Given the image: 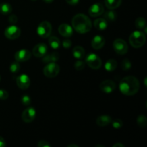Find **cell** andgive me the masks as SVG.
Masks as SVG:
<instances>
[{"label": "cell", "instance_id": "obj_24", "mask_svg": "<svg viewBox=\"0 0 147 147\" xmlns=\"http://www.w3.org/2000/svg\"><path fill=\"white\" fill-rule=\"evenodd\" d=\"M48 42L50 47L53 49H54V50L58 49L60 47V45H61L60 40L57 37H50L49 38Z\"/></svg>", "mask_w": 147, "mask_h": 147}, {"label": "cell", "instance_id": "obj_43", "mask_svg": "<svg viewBox=\"0 0 147 147\" xmlns=\"http://www.w3.org/2000/svg\"><path fill=\"white\" fill-rule=\"evenodd\" d=\"M32 1H36V0H32Z\"/></svg>", "mask_w": 147, "mask_h": 147}, {"label": "cell", "instance_id": "obj_10", "mask_svg": "<svg viewBox=\"0 0 147 147\" xmlns=\"http://www.w3.org/2000/svg\"><path fill=\"white\" fill-rule=\"evenodd\" d=\"M17 85L22 90H26L30 86V79L28 76L25 74H22L19 76L17 78Z\"/></svg>", "mask_w": 147, "mask_h": 147}, {"label": "cell", "instance_id": "obj_23", "mask_svg": "<svg viewBox=\"0 0 147 147\" xmlns=\"http://www.w3.org/2000/svg\"><path fill=\"white\" fill-rule=\"evenodd\" d=\"M117 67V62L113 59H110L105 64V69L109 72H112L116 70Z\"/></svg>", "mask_w": 147, "mask_h": 147}, {"label": "cell", "instance_id": "obj_22", "mask_svg": "<svg viewBox=\"0 0 147 147\" xmlns=\"http://www.w3.org/2000/svg\"><path fill=\"white\" fill-rule=\"evenodd\" d=\"M12 11V7L9 3H1L0 4V13L4 15H8Z\"/></svg>", "mask_w": 147, "mask_h": 147}, {"label": "cell", "instance_id": "obj_30", "mask_svg": "<svg viewBox=\"0 0 147 147\" xmlns=\"http://www.w3.org/2000/svg\"><path fill=\"white\" fill-rule=\"evenodd\" d=\"M121 67L124 70H129L131 67V63L130 60H128V59L123 60L121 63Z\"/></svg>", "mask_w": 147, "mask_h": 147}, {"label": "cell", "instance_id": "obj_8", "mask_svg": "<svg viewBox=\"0 0 147 147\" xmlns=\"http://www.w3.org/2000/svg\"><path fill=\"white\" fill-rule=\"evenodd\" d=\"M21 34V30L18 27L14 25L9 26L4 31V35L9 40H15L18 38Z\"/></svg>", "mask_w": 147, "mask_h": 147}, {"label": "cell", "instance_id": "obj_7", "mask_svg": "<svg viewBox=\"0 0 147 147\" xmlns=\"http://www.w3.org/2000/svg\"><path fill=\"white\" fill-rule=\"evenodd\" d=\"M114 51L119 55H124L128 52V45L125 40L122 39H116L113 43Z\"/></svg>", "mask_w": 147, "mask_h": 147}, {"label": "cell", "instance_id": "obj_2", "mask_svg": "<svg viewBox=\"0 0 147 147\" xmlns=\"http://www.w3.org/2000/svg\"><path fill=\"white\" fill-rule=\"evenodd\" d=\"M72 25L77 32L80 34L87 33L91 30L92 24L88 16L83 14H78L72 20Z\"/></svg>", "mask_w": 147, "mask_h": 147}, {"label": "cell", "instance_id": "obj_34", "mask_svg": "<svg viewBox=\"0 0 147 147\" xmlns=\"http://www.w3.org/2000/svg\"><path fill=\"white\" fill-rule=\"evenodd\" d=\"M37 146L39 147H50L51 145L50 144V143L47 142V141H40L39 142V143L37 144Z\"/></svg>", "mask_w": 147, "mask_h": 147}, {"label": "cell", "instance_id": "obj_32", "mask_svg": "<svg viewBox=\"0 0 147 147\" xmlns=\"http://www.w3.org/2000/svg\"><path fill=\"white\" fill-rule=\"evenodd\" d=\"M21 101L24 106H29L31 103V98L28 95H24L21 98Z\"/></svg>", "mask_w": 147, "mask_h": 147}, {"label": "cell", "instance_id": "obj_33", "mask_svg": "<svg viewBox=\"0 0 147 147\" xmlns=\"http://www.w3.org/2000/svg\"><path fill=\"white\" fill-rule=\"evenodd\" d=\"M9 97L7 91L4 89H0V100H7Z\"/></svg>", "mask_w": 147, "mask_h": 147}, {"label": "cell", "instance_id": "obj_5", "mask_svg": "<svg viewBox=\"0 0 147 147\" xmlns=\"http://www.w3.org/2000/svg\"><path fill=\"white\" fill-rule=\"evenodd\" d=\"M86 63L88 65V67L93 70H98L101 67L102 65L101 59L97 55L93 54V53L89 54L86 57Z\"/></svg>", "mask_w": 147, "mask_h": 147}, {"label": "cell", "instance_id": "obj_41", "mask_svg": "<svg viewBox=\"0 0 147 147\" xmlns=\"http://www.w3.org/2000/svg\"><path fill=\"white\" fill-rule=\"evenodd\" d=\"M79 147L78 145H75V144H70L69 145V146H67V147Z\"/></svg>", "mask_w": 147, "mask_h": 147}, {"label": "cell", "instance_id": "obj_19", "mask_svg": "<svg viewBox=\"0 0 147 147\" xmlns=\"http://www.w3.org/2000/svg\"><path fill=\"white\" fill-rule=\"evenodd\" d=\"M93 24L98 30H103L107 28L108 22L104 18H98L95 20Z\"/></svg>", "mask_w": 147, "mask_h": 147}, {"label": "cell", "instance_id": "obj_12", "mask_svg": "<svg viewBox=\"0 0 147 147\" xmlns=\"http://www.w3.org/2000/svg\"><path fill=\"white\" fill-rule=\"evenodd\" d=\"M104 12V7L100 3H96L89 8L88 14L91 17H98Z\"/></svg>", "mask_w": 147, "mask_h": 147}, {"label": "cell", "instance_id": "obj_11", "mask_svg": "<svg viewBox=\"0 0 147 147\" xmlns=\"http://www.w3.org/2000/svg\"><path fill=\"white\" fill-rule=\"evenodd\" d=\"M116 87V83L111 80H104L100 85V90L106 93H111L114 91Z\"/></svg>", "mask_w": 147, "mask_h": 147}, {"label": "cell", "instance_id": "obj_31", "mask_svg": "<svg viewBox=\"0 0 147 147\" xmlns=\"http://www.w3.org/2000/svg\"><path fill=\"white\" fill-rule=\"evenodd\" d=\"M85 65H86V63L84 61H82V60H78L76 62L74 66L75 68L77 70H82L84 69Z\"/></svg>", "mask_w": 147, "mask_h": 147}, {"label": "cell", "instance_id": "obj_21", "mask_svg": "<svg viewBox=\"0 0 147 147\" xmlns=\"http://www.w3.org/2000/svg\"><path fill=\"white\" fill-rule=\"evenodd\" d=\"M73 55L76 58L82 59L85 56V50L81 46H76L73 50Z\"/></svg>", "mask_w": 147, "mask_h": 147}, {"label": "cell", "instance_id": "obj_18", "mask_svg": "<svg viewBox=\"0 0 147 147\" xmlns=\"http://www.w3.org/2000/svg\"><path fill=\"white\" fill-rule=\"evenodd\" d=\"M43 63H55L59 59V54L57 53H52L50 54L45 55L43 56Z\"/></svg>", "mask_w": 147, "mask_h": 147}, {"label": "cell", "instance_id": "obj_1", "mask_svg": "<svg viewBox=\"0 0 147 147\" xmlns=\"http://www.w3.org/2000/svg\"><path fill=\"white\" fill-rule=\"evenodd\" d=\"M139 82L134 76H127L121 80L119 88L123 95L131 96L136 94L139 90Z\"/></svg>", "mask_w": 147, "mask_h": 147}, {"label": "cell", "instance_id": "obj_38", "mask_svg": "<svg viewBox=\"0 0 147 147\" xmlns=\"http://www.w3.org/2000/svg\"><path fill=\"white\" fill-rule=\"evenodd\" d=\"M6 146V142L4 138L0 136V147H5Z\"/></svg>", "mask_w": 147, "mask_h": 147}, {"label": "cell", "instance_id": "obj_36", "mask_svg": "<svg viewBox=\"0 0 147 147\" xmlns=\"http://www.w3.org/2000/svg\"><path fill=\"white\" fill-rule=\"evenodd\" d=\"M17 20H18L17 17L16 15H14V14H11L9 17V22L10 23H11V24H15L16 22H17Z\"/></svg>", "mask_w": 147, "mask_h": 147}, {"label": "cell", "instance_id": "obj_13", "mask_svg": "<svg viewBox=\"0 0 147 147\" xmlns=\"http://www.w3.org/2000/svg\"><path fill=\"white\" fill-rule=\"evenodd\" d=\"M30 57H31V53L25 49L19 50L14 55V58H15L16 61L19 62V63L27 61L30 60Z\"/></svg>", "mask_w": 147, "mask_h": 147}, {"label": "cell", "instance_id": "obj_9", "mask_svg": "<svg viewBox=\"0 0 147 147\" xmlns=\"http://www.w3.org/2000/svg\"><path fill=\"white\" fill-rule=\"evenodd\" d=\"M36 116V111L33 107H28L23 111L22 119L25 123H31L34 120Z\"/></svg>", "mask_w": 147, "mask_h": 147}, {"label": "cell", "instance_id": "obj_40", "mask_svg": "<svg viewBox=\"0 0 147 147\" xmlns=\"http://www.w3.org/2000/svg\"><path fill=\"white\" fill-rule=\"evenodd\" d=\"M43 1H44L45 3H47V4H50V3L53 2L54 0H43Z\"/></svg>", "mask_w": 147, "mask_h": 147}, {"label": "cell", "instance_id": "obj_3", "mask_svg": "<svg viewBox=\"0 0 147 147\" xmlns=\"http://www.w3.org/2000/svg\"><path fill=\"white\" fill-rule=\"evenodd\" d=\"M146 35L144 33L140 31H135L131 33L129 37V42L132 47L139 48L145 44Z\"/></svg>", "mask_w": 147, "mask_h": 147}, {"label": "cell", "instance_id": "obj_16", "mask_svg": "<svg viewBox=\"0 0 147 147\" xmlns=\"http://www.w3.org/2000/svg\"><path fill=\"white\" fill-rule=\"evenodd\" d=\"M105 38L101 35H96L93 37L91 42V45L95 50H100V48L104 46L105 45Z\"/></svg>", "mask_w": 147, "mask_h": 147}, {"label": "cell", "instance_id": "obj_20", "mask_svg": "<svg viewBox=\"0 0 147 147\" xmlns=\"http://www.w3.org/2000/svg\"><path fill=\"white\" fill-rule=\"evenodd\" d=\"M122 0H105V5L109 9H115L121 4Z\"/></svg>", "mask_w": 147, "mask_h": 147}, {"label": "cell", "instance_id": "obj_42", "mask_svg": "<svg viewBox=\"0 0 147 147\" xmlns=\"http://www.w3.org/2000/svg\"><path fill=\"white\" fill-rule=\"evenodd\" d=\"M97 146H99V147H104L103 146H100V145H96V147H97Z\"/></svg>", "mask_w": 147, "mask_h": 147}, {"label": "cell", "instance_id": "obj_26", "mask_svg": "<svg viewBox=\"0 0 147 147\" xmlns=\"http://www.w3.org/2000/svg\"><path fill=\"white\" fill-rule=\"evenodd\" d=\"M135 25L136 28L139 30H143L145 27H146V20L143 17H139L135 21Z\"/></svg>", "mask_w": 147, "mask_h": 147}, {"label": "cell", "instance_id": "obj_25", "mask_svg": "<svg viewBox=\"0 0 147 147\" xmlns=\"http://www.w3.org/2000/svg\"><path fill=\"white\" fill-rule=\"evenodd\" d=\"M116 13L113 9H111L105 12L104 19L107 22H114L116 20Z\"/></svg>", "mask_w": 147, "mask_h": 147}, {"label": "cell", "instance_id": "obj_27", "mask_svg": "<svg viewBox=\"0 0 147 147\" xmlns=\"http://www.w3.org/2000/svg\"><path fill=\"white\" fill-rule=\"evenodd\" d=\"M137 121V124L139 126H140L142 128L146 127L147 124V119L145 116H144V115L139 116L137 118V121Z\"/></svg>", "mask_w": 147, "mask_h": 147}, {"label": "cell", "instance_id": "obj_29", "mask_svg": "<svg viewBox=\"0 0 147 147\" xmlns=\"http://www.w3.org/2000/svg\"><path fill=\"white\" fill-rule=\"evenodd\" d=\"M111 123H112V126H113V127L116 129H121V128L123 126V121L119 119H114V120L112 121Z\"/></svg>", "mask_w": 147, "mask_h": 147}, {"label": "cell", "instance_id": "obj_14", "mask_svg": "<svg viewBox=\"0 0 147 147\" xmlns=\"http://www.w3.org/2000/svg\"><path fill=\"white\" fill-rule=\"evenodd\" d=\"M47 47L44 43H40L34 46L32 50V53L34 56L37 57H42L47 53Z\"/></svg>", "mask_w": 147, "mask_h": 147}, {"label": "cell", "instance_id": "obj_39", "mask_svg": "<svg viewBox=\"0 0 147 147\" xmlns=\"http://www.w3.org/2000/svg\"><path fill=\"white\" fill-rule=\"evenodd\" d=\"M113 147H125L124 145H123L121 143H116L113 145Z\"/></svg>", "mask_w": 147, "mask_h": 147}, {"label": "cell", "instance_id": "obj_6", "mask_svg": "<svg viewBox=\"0 0 147 147\" xmlns=\"http://www.w3.org/2000/svg\"><path fill=\"white\" fill-rule=\"evenodd\" d=\"M60 72V67L55 63H50L44 67L43 73L47 78H55L58 75Z\"/></svg>", "mask_w": 147, "mask_h": 147}, {"label": "cell", "instance_id": "obj_37", "mask_svg": "<svg viewBox=\"0 0 147 147\" xmlns=\"http://www.w3.org/2000/svg\"><path fill=\"white\" fill-rule=\"evenodd\" d=\"M65 1L70 5H76V4H78L80 0H65Z\"/></svg>", "mask_w": 147, "mask_h": 147}, {"label": "cell", "instance_id": "obj_35", "mask_svg": "<svg viewBox=\"0 0 147 147\" xmlns=\"http://www.w3.org/2000/svg\"><path fill=\"white\" fill-rule=\"evenodd\" d=\"M71 41L69 39H65L63 42V46L65 48H69L71 46Z\"/></svg>", "mask_w": 147, "mask_h": 147}, {"label": "cell", "instance_id": "obj_17", "mask_svg": "<svg viewBox=\"0 0 147 147\" xmlns=\"http://www.w3.org/2000/svg\"><path fill=\"white\" fill-rule=\"evenodd\" d=\"M111 121L112 119L109 116H107V115L100 116L96 119V123L98 124V126H101V127L108 126V125L111 123Z\"/></svg>", "mask_w": 147, "mask_h": 147}, {"label": "cell", "instance_id": "obj_28", "mask_svg": "<svg viewBox=\"0 0 147 147\" xmlns=\"http://www.w3.org/2000/svg\"><path fill=\"white\" fill-rule=\"evenodd\" d=\"M9 70L12 73H18L20 70V65L19 64V62L16 61L11 63L9 67Z\"/></svg>", "mask_w": 147, "mask_h": 147}, {"label": "cell", "instance_id": "obj_15", "mask_svg": "<svg viewBox=\"0 0 147 147\" xmlns=\"http://www.w3.org/2000/svg\"><path fill=\"white\" fill-rule=\"evenodd\" d=\"M58 32L63 37H70L73 35V28L67 24H62L59 26Z\"/></svg>", "mask_w": 147, "mask_h": 147}, {"label": "cell", "instance_id": "obj_4", "mask_svg": "<svg viewBox=\"0 0 147 147\" xmlns=\"http://www.w3.org/2000/svg\"><path fill=\"white\" fill-rule=\"evenodd\" d=\"M52 32V25L49 22L43 21L39 24L37 29V34L42 38H47L50 35Z\"/></svg>", "mask_w": 147, "mask_h": 147}]
</instances>
